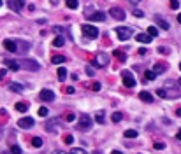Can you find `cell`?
<instances>
[{
    "mask_svg": "<svg viewBox=\"0 0 181 154\" xmlns=\"http://www.w3.org/2000/svg\"><path fill=\"white\" fill-rule=\"evenodd\" d=\"M155 149H157V151H162V149H165V144H164V142H157V144H155Z\"/></svg>",
    "mask_w": 181,
    "mask_h": 154,
    "instance_id": "obj_39",
    "label": "cell"
},
{
    "mask_svg": "<svg viewBox=\"0 0 181 154\" xmlns=\"http://www.w3.org/2000/svg\"><path fill=\"white\" fill-rule=\"evenodd\" d=\"M6 74H7V70H6V68H0V81H2L4 77H6Z\"/></svg>",
    "mask_w": 181,
    "mask_h": 154,
    "instance_id": "obj_43",
    "label": "cell"
},
{
    "mask_svg": "<svg viewBox=\"0 0 181 154\" xmlns=\"http://www.w3.org/2000/svg\"><path fill=\"white\" fill-rule=\"evenodd\" d=\"M81 30H83L84 37H88V39H97L98 33H100V32H98V28H95L93 25H88V23H86V25H83V26H81Z\"/></svg>",
    "mask_w": 181,
    "mask_h": 154,
    "instance_id": "obj_2",
    "label": "cell"
},
{
    "mask_svg": "<svg viewBox=\"0 0 181 154\" xmlns=\"http://www.w3.org/2000/svg\"><path fill=\"white\" fill-rule=\"evenodd\" d=\"M77 5H79L77 0H67V7L69 9H77Z\"/></svg>",
    "mask_w": 181,
    "mask_h": 154,
    "instance_id": "obj_29",
    "label": "cell"
},
{
    "mask_svg": "<svg viewBox=\"0 0 181 154\" xmlns=\"http://www.w3.org/2000/svg\"><path fill=\"white\" fill-rule=\"evenodd\" d=\"M2 4H4V2H2V0H0V5H2Z\"/></svg>",
    "mask_w": 181,
    "mask_h": 154,
    "instance_id": "obj_50",
    "label": "cell"
},
{
    "mask_svg": "<svg viewBox=\"0 0 181 154\" xmlns=\"http://www.w3.org/2000/svg\"><path fill=\"white\" fill-rule=\"evenodd\" d=\"M111 154H121V152H120V151H113Z\"/></svg>",
    "mask_w": 181,
    "mask_h": 154,
    "instance_id": "obj_49",
    "label": "cell"
},
{
    "mask_svg": "<svg viewBox=\"0 0 181 154\" xmlns=\"http://www.w3.org/2000/svg\"><path fill=\"white\" fill-rule=\"evenodd\" d=\"M23 67L28 70H39V63L34 60H23Z\"/></svg>",
    "mask_w": 181,
    "mask_h": 154,
    "instance_id": "obj_11",
    "label": "cell"
},
{
    "mask_svg": "<svg viewBox=\"0 0 181 154\" xmlns=\"http://www.w3.org/2000/svg\"><path fill=\"white\" fill-rule=\"evenodd\" d=\"M155 21H157V25H158L162 30H169V23L165 19H162L160 16H157V18H155Z\"/></svg>",
    "mask_w": 181,
    "mask_h": 154,
    "instance_id": "obj_18",
    "label": "cell"
},
{
    "mask_svg": "<svg viewBox=\"0 0 181 154\" xmlns=\"http://www.w3.org/2000/svg\"><path fill=\"white\" fill-rule=\"evenodd\" d=\"M90 89L91 91H100V82H97V81H95V82H91L90 84Z\"/></svg>",
    "mask_w": 181,
    "mask_h": 154,
    "instance_id": "obj_32",
    "label": "cell"
},
{
    "mask_svg": "<svg viewBox=\"0 0 181 154\" xmlns=\"http://www.w3.org/2000/svg\"><path fill=\"white\" fill-rule=\"evenodd\" d=\"M176 114H178V116H181V109H178V110H176Z\"/></svg>",
    "mask_w": 181,
    "mask_h": 154,
    "instance_id": "obj_47",
    "label": "cell"
},
{
    "mask_svg": "<svg viewBox=\"0 0 181 154\" xmlns=\"http://www.w3.org/2000/svg\"><path fill=\"white\" fill-rule=\"evenodd\" d=\"M63 44H65L63 37H56L55 40H53V47H63Z\"/></svg>",
    "mask_w": 181,
    "mask_h": 154,
    "instance_id": "obj_22",
    "label": "cell"
},
{
    "mask_svg": "<svg viewBox=\"0 0 181 154\" xmlns=\"http://www.w3.org/2000/svg\"><path fill=\"white\" fill-rule=\"evenodd\" d=\"M176 138H178V140H181V130H179L178 133H176Z\"/></svg>",
    "mask_w": 181,
    "mask_h": 154,
    "instance_id": "obj_45",
    "label": "cell"
},
{
    "mask_svg": "<svg viewBox=\"0 0 181 154\" xmlns=\"http://www.w3.org/2000/svg\"><path fill=\"white\" fill-rule=\"evenodd\" d=\"M157 95H158V96H162V98H165V96H167V93H165V91L162 89V88H160L158 91H157Z\"/></svg>",
    "mask_w": 181,
    "mask_h": 154,
    "instance_id": "obj_42",
    "label": "cell"
},
{
    "mask_svg": "<svg viewBox=\"0 0 181 154\" xmlns=\"http://www.w3.org/2000/svg\"><path fill=\"white\" fill-rule=\"evenodd\" d=\"M11 154H21V147L20 145H11Z\"/></svg>",
    "mask_w": 181,
    "mask_h": 154,
    "instance_id": "obj_33",
    "label": "cell"
},
{
    "mask_svg": "<svg viewBox=\"0 0 181 154\" xmlns=\"http://www.w3.org/2000/svg\"><path fill=\"white\" fill-rule=\"evenodd\" d=\"M39 116H41V117L48 116V109H46V107H41V109H39Z\"/></svg>",
    "mask_w": 181,
    "mask_h": 154,
    "instance_id": "obj_37",
    "label": "cell"
},
{
    "mask_svg": "<svg viewBox=\"0 0 181 154\" xmlns=\"http://www.w3.org/2000/svg\"><path fill=\"white\" fill-rule=\"evenodd\" d=\"M4 65H6L7 68H11V70H18L20 68V63L14 61V60H4Z\"/></svg>",
    "mask_w": 181,
    "mask_h": 154,
    "instance_id": "obj_16",
    "label": "cell"
},
{
    "mask_svg": "<svg viewBox=\"0 0 181 154\" xmlns=\"http://www.w3.org/2000/svg\"><path fill=\"white\" fill-rule=\"evenodd\" d=\"M63 119H65L67 123H72V121L76 119V116H74V114H65V116H63Z\"/></svg>",
    "mask_w": 181,
    "mask_h": 154,
    "instance_id": "obj_34",
    "label": "cell"
},
{
    "mask_svg": "<svg viewBox=\"0 0 181 154\" xmlns=\"http://www.w3.org/2000/svg\"><path fill=\"white\" fill-rule=\"evenodd\" d=\"M109 16H111L113 19H125V11L123 9H120V7H113V9H109Z\"/></svg>",
    "mask_w": 181,
    "mask_h": 154,
    "instance_id": "obj_5",
    "label": "cell"
},
{
    "mask_svg": "<svg viewBox=\"0 0 181 154\" xmlns=\"http://www.w3.org/2000/svg\"><path fill=\"white\" fill-rule=\"evenodd\" d=\"M139 98L142 100V102H146V103H151V102H153V95H151L150 91H141Z\"/></svg>",
    "mask_w": 181,
    "mask_h": 154,
    "instance_id": "obj_12",
    "label": "cell"
},
{
    "mask_svg": "<svg viewBox=\"0 0 181 154\" xmlns=\"http://www.w3.org/2000/svg\"><path fill=\"white\" fill-rule=\"evenodd\" d=\"M179 70H181V61H179Z\"/></svg>",
    "mask_w": 181,
    "mask_h": 154,
    "instance_id": "obj_51",
    "label": "cell"
},
{
    "mask_svg": "<svg viewBox=\"0 0 181 154\" xmlns=\"http://www.w3.org/2000/svg\"><path fill=\"white\" fill-rule=\"evenodd\" d=\"M91 124H93V119H91L90 116H86V114H83V116L79 117V121H77V128H79L81 131H88L91 128Z\"/></svg>",
    "mask_w": 181,
    "mask_h": 154,
    "instance_id": "obj_1",
    "label": "cell"
},
{
    "mask_svg": "<svg viewBox=\"0 0 181 154\" xmlns=\"http://www.w3.org/2000/svg\"><path fill=\"white\" fill-rule=\"evenodd\" d=\"M123 135H125L127 138H135V137H137V130H127Z\"/></svg>",
    "mask_w": 181,
    "mask_h": 154,
    "instance_id": "obj_24",
    "label": "cell"
},
{
    "mask_svg": "<svg viewBox=\"0 0 181 154\" xmlns=\"http://www.w3.org/2000/svg\"><path fill=\"white\" fill-rule=\"evenodd\" d=\"M178 23H181V14H178Z\"/></svg>",
    "mask_w": 181,
    "mask_h": 154,
    "instance_id": "obj_48",
    "label": "cell"
},
{
    "mask_svg": "<svg viewBox=\"0 0 181 154\" xmlns=\"http://www.w3.org/2000/svg\"><path fill=\"white\" fill-rule=\"evenodd\" d=\"M70 154H86V151L81 149V147H74V149L70 151Z\"/></svg>",
    "mask_w": 181,
    "mask_h": 154,
    "instance_id": "obj_31",
    "label": "cell"
},
{
    "mask_svg": "<svg viewBox=\"0 0 181 154\" xmlns=\"http://www.w3.org/2000/svg\"><path fill=\"white\" fill-rule=\"evenodd\" d=\"M56 74H58V79H60V81H65V77H67V70L63 68V67H60Z\"/></svg>",
    "mask_w": 181,
    "mask_h": 154,
    "instance_id": "obj_23",
    "label": "cell"
},
{
    "mask_svg": "<svg viewBox=\"0 0 181 154\" xmlns=\"http://www.w3.org/2000/svg\"><path fill=\"white\" fill-rule=\"evenodd\" d=\"M46 131H49V133L60 131V123H58V119H53V121H48V123H46Z\"/></svg>",
    "mask_w": 181,
    "mask_h": 154,
    "instance_id": "obj_7",
    "label": "cell"
},
{
    "mask_svg": "<svg viewBox=\"0 0 181 154\" xmlns=\"http://www.w3.org/2000/svg\"><path fill=\"white\" fill-rule=\"evenodd\" d=\"M63 61H67V58L62 54H53L51 56V63H55V65H62Z\"/></svg>",
    "mask_w": 181,
    "mask_h": 154,
    "instance_id": "obj_15",
    "label": "cell"
},
{
    "mask_svg": "<svg viewBox=\"0 0 181 154\" xmlns=\"http://www.w3.org/2000/svg\"><path fill=\"white\" fill-rule=\"evenodd\" d=\"M32 145L37 147V149L42 147V138H41V137H34V138H32Z\"/></svg>",
    "mask_w": 181,
    "mask_h": 154,
    "instance_id": "obj_25",
    "label": "cell"
},
{
    "mask_svg": "<svg viewBox=\"0 0 181 154\" xmlns=\"http://www.w3.org/2000/svg\"><path fill=\"white\" fill-rule=\"evenodd\" d=\"M134 16H135V18H142L144 14H142V11H139V9H134Z\"/></svg>",
    "mask_w": 181,
    "mask_h": 154,
    "instance_id": "obj_40",
    "label": "cell"
},
{
    "mask_svg": "<svg viewBox=\"0 0 181 154\" xmlns=\"http://www.w3.org/2000/svg\"><path fill=\"white\" fill-rule=\"evenodd\" d=\"M39 96H41L42 102H53V98H55V93L51 89H42L39 93Z\"/></svg>",
    "mask_w": 181,
    "mask_h": 154,
    "instance_id": "obj_8",
    "label": "cell"
},
{
    "mask_svg": "<svg viewBox=\"0 0 181 154\" xmlns=\"http://www.w3.org/2000/svg\"><path fill=\"white\" fill-rule=\"evenodd\" d=\"M137 40L142 42V44H150V42H151V37L148 33H137Z\"/></svg>",
    "mask_w": 181,
    "mask_h": 154,
    "instance_id": "obj_19",
    "label": "cell"
},
{
    "mask_svg": "<svg viewBox=\"0 0 181 154\" xmlns=\"http://www.w3.org/2000/svg\"><path fill=\"white\" fill-rule=\"evenodd\" d=\"M167 70V65H164V63H157L153 67V74L157 75V74H162V72H165Z\"/></svg>",
    "mask_w": 181,
    "mask_h": 154,
    "instance_id": "obj_17",
    "label": "cell"
},
{
    "mask_svg": "<svg viewBox=\"0 0 181 154\" xmlns=\"http://www.w3.org/2000/svg\"><path fill=\"white\" fill-rule=\"evenodd\" d=\"M144 77H146L148 81H153V79H155L157 75L153 74V70H146V72H144Z\"/></svg>",
    "mask_w": 181,
    "mask_h": 154,
    "instance_id": "obj_30",
    "label": "cell"
},
{
    "mask_svg": "<svg viewBox=\"0 0 181 154\" xmlns=\"http://www.w3.org/2000/svg\"><path fill=\"white\" fill-rule=\"evenodd\" d=\"M72 140H74L72 135H65V137H63V142H65V144H72Z\"/></svg>",
    "mask_w": 181,
    "mask_h": 154,
    "instance_id": "obj_38",
    "label": "cell"
},
{
    "mask_svg": "<svg viewBox=\"0 0 181 154\" xmlns=\"http://www.w3.org/2000/svg\"><path fill=\"white\" fill-rule=\"evenodd\" d=\"M18 126H20V128H32V126H34V119L32 117H21L20 121H18Z\"/></svg>",
    "mask_w": 181,
    "mask_h": 154,
    "instance_id": "obj_10",
    "label": "cell"
},
{
    "mask_svg": "<svg viewBox=\"0 0 181 154\" xmlns=\"http://www.w3.org/2000/svg\"><path fill=\"white\" fill-rule=\"evenodd\" d=\"M109 63V54H105V53H97L95 54V65L97 67H105Z\"/></svg>",
    "mask_w": 181,
    "mask_h": 154,
    "instance_id": "obj_6",
    "label": "cell"
},
{
    "mask_svg": "<svg viewBox=\"0 0 181 154\" xmlns=\"http://www.w3.org/2000/svg\"><path fill=\"white\" fill-rule=\"evenodd\" d=\"M9 89L16 91V93H21V91H23V86H21V84H18V82H11V84H9Z\"/></svg>",
    "mask_w": 181,
    "mask_h": 154,
    "instance_id": "obj_20",
    "label": "cell"
},
{
    "mask_svg": "<svg viewBox=\"0 0 181 154\" xmlns=\"http://www.w3.org/2000/svg\"><path fill=\"white\" fill-rule=\"evenodd\" d=\"M7 5H9V9H13V11H20V9L25 7V2L23 0H9Z\"/></svg>",
    "mask_w": 181,
    "mask_h": 154,
    "instance_id": "obj_9",
    "label": "cell"
},
{
    "mask_svg": "<svg viewBox=\"0 0 181 154\" xmlns=\"http://www.w3.org/2000/svg\"><path fill=\"white\" fill-rule=\"evenodd\" d=\"M95 121H97V123H100V124H102V123L105 121V117H104V112H102V110H98L97 114H95Z\"/></svg>",
    "mask_w": 181,
    "mask_h": 154,
    "instance_id": "obj_27",
    "label": "cell"
},
{
    "mask_svg": "<svg viewBox=\"0 0 181 154\" xmlns=\"http://www.w3.org/2000/svg\"><path fill=\"white\" fill-rule=\"evenodd\" d=\"M116 35H118L120 40H128L134 33H132V28H128V26H118V28H116Z\"/></svg>",
    "mask_w": 181,
    "mask_h": 154,
    "instance_id": "obj_3",
    "label": "cell"
},
{
    "mask_svg": "<svg viewBox=\"0 0 181 154\" xmlns=\"http://www.w3.org/2000/svg\"><path fill=\"white\" fill-rule=\"evenodd\" d=\"M148 35H150V37H158V28L157 26H150L148 28Z\"/></svg>",
    "mask_w": 181,
    "mask_h": 154,
    "instance_id": "obj_26",
    "label": "cell"
},
{
    "mask_svg": "<svg viewBox=\"0 0 181 154\" xmlns=\"http://www.w3.org/2000/svg\"><path fill=\"white\" fill-rule=\"evenodd\" d=\"M4 47H6L7 51H11V53H16V51H18L16 42H14V40H9V39H7V40H4Z\"/></svg>",
    "mask_w": 181,
    "mask_h": 154,
    "instance_id": "obj_13",
    "label": "cell"
},
{
    "mask_svg": "<svg viewBox=\"0 0 181 154\" xmlns=\"http://www.w3.org/2000/svg\"><path fill=\"white\" fill-rule=\"evenodd\" d=\"M88 19H90V21H104V19H105V14H104V12H100V11H97V12L91 14Z\"/></svg>",
    "mask_w": 181,
    "mask_h": 154,
    "instance_id": "obj_14",
    "label": "cell"
},
{
    "mask_svg": "<svg viewBox=\"0 0 181 154\" xmlns=\"http://www.w3.org/2000/svg\"><path fill=\"white\" fill-rule=\"evenodd\" d=\"M169 4H171V9H179V2L178 0H171Z\"/></svg>",
    "mask_w": 181,
    "mask_h": 154,
    "instance_id": "obj_35",
    "label": "cell"
},
{
    "mask_svg": "<svg viewBox=\"0 0 181 154\" xmlns=\"http://www.w3.org/2000/svg\"><path fill=\"white\" fill-rule=\"evenodd\" d=\"M121 117H123V114H121V112H114V114L111 116V119L114 121V123H120V121H121Z\"/></svg>",
    "mask_w": 181,
    "mask_h": 154,
    "instance_id": "obj_28",
    "label": "cell"
},
{
    "mask_svg": "<svg viewBox=\"0 0 181 154\" xmlns=\"http://www.w3.org/2000/svg\"><path fill=\"white\" fill-rule=\"evenodd\" d=\"M86 74H88V75H93V68H91V67H86Z\"/></svg>",
    "mask_w": 181,
    "mask_h": 154,
    "instance_id": "obj_44",
    "label": "cell"
},
{
    "mask_svg": "<svg viewBox=\"0 0 181 154\" xmlns=\"http://www.w3.org/2000/svg\"><path fill=\"white\" fill-rule=\"evenodd\" d=\"M16 110L27 112L28 110V103H27V102H20V103H16Z\"/></svg>",
    "mask_w": 181,
    "mask_h": 154,
    "instance_id": "obj_21",
    "label": "cell"
},
{
    "mask_svg": "<svg viewBox=\"0 0 181 154\" xmlns=\"http://www.w3.org/2000/svg\"><path fill=\"white\" fill-rule=\"evenodd\" d=\"M63 91H65V93H69V95H72V93H74V88H72V86H67V88H63Z\"/></svg>",
    "mask_w": 181,
    "mask_h": 154,
    "instance_id": "obj_41",
    "label": "cell"
},
{
    "mask_svg": "<svg viewBox=\"0 0 181 154\" xmlns=\"http://www.w3.org/2000/svg\"><path fill=\"white\" fill-rule=\"evenodd\" d=\"M114 56H116V58H120V60H123V61H125V53H121V51H114Z\"/></svg>",
    "mask_w": 181,
    "mask_h": 154,
    "instance_id": "obj_36",
    "label": "cell"
},
{
    "mask_svg": "<svg viewBox=\"0 0 181 154\" xmlns=\"http://www.w3.org/2000/svg\"><path fill=\"white\" fill-rule=\"evenodd\" d=\"M53 154H67V152H62V151H55Z\"/></svg>",
    "mask_w": 181,
    "mask_h": 154,
    "instance_id": "obj_46",
    "label": "cell"
},
{
    "mask_svg": "<svg viewBox=\"0 0 181 154\" xmlns=\"http://www.w3.org/2000/svg\"><path fill=\"white\" fill-rule=\"evenodd\" d=\"M121 79H123L125 88H134V86H135V79H134V75L128 72V70H125V72L121 74Z\"/></svg>",
    "mask_w": 181,
    "mask_h": 154,
    "instance_id": "obj_4",
    "label": "cell"
}]
</instances>
